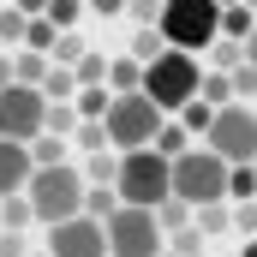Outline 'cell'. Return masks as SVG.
Instances as JSON below:
<instances>
[{
    "instance_id": "cell-10",
    "label": "cell",
    "mask_w": 257,
    "mask_h": 257,
    "mask_svg": "<svg viewBox=\"0 0 257 257\" xmlns=\"http://www.w3.org/2000/svg\"><path fill=\"white\" fill-rule=\"evenodd\" d=\"M48 257H108V227L90 215H72L60 227H48Z\"/></svg>"
},
{
    "instance_id": "cell-24",
    "label": "cell",
    "mask_w": 257,
    "mask_h": 257,
    "mask_svg": "<svg viewBox=\"0 0 257 257\" xmlns=\"http://www.w3.org/2000/svg\"><path fill=\"white\" fill-rule=\"evenodd\" d=\"M42 132H54V138L78 132V108H72V102H48V120H42Z\"/></svg>"
},
{
    "instance_id": "cell-30",
    "label": "cell",
    "mask_w": 257,
    "mask_h": 257,
    "mask_svg": "<svg viewBox=\"0 0 257 257\" xmlns=\"http://www.w3.org/2000/svg\"><path fill=\"white\" fill-rule=\"evenodd\" d=\"M72 138H78L90 156H102V150H108V126H102V120H78V132H72Z\"/></svg>"
},
{
    "instance_id": "cell-7",
    "label": "cell",
    "mask_w": 257,
    "mask_h": 257,
    "mask_svg": "<svg viewBox=\"0 0 257 257\" xmlns=\"http://www.w3.org/2000/svg\"><path fill=\"white\" fill-rule=\"evenodd\" d=\"M174 197L186 209H209V203H227V162L209 156V150H186L174 162Z\"/></svg>"
},
{
    "instance_id": "cell-22",
    "label": "cell",
    "mask_w": 257,
    "mask_h": 257,
    "mask_svg": "<svg viewBox=\"0 0 257 257\" xmlns=\"http://www.w3.org/2000/svg\"><path fill=\"white\" fill-rule=\"evenodd\" d=\"M209 60H215V72H233V66H245V42L215 36V42H209Z\"/></svg>"
},
{
    "instance_id": "cell-33",
    "label": "cell",
    "mask_w": 257,
    "mask_h": 257,
    "mask_svg": "<svg viewBox=\"0 0 257 257\" xmlns=\"http://www.w3.org/2000/svg\"><path fill=\"white\" fill-rule=\"evenodd\" d=\"M227 84H233V102H251V96H257V66H233Z\"/></svg>"
},
{
    "instance_id": "cell-5",
    "label": "cell",
    "mask_w": 257,
    "mask_h": 257,
    "mask_svg": "<svg viewBox=\"0 0 257 257\" xmlns=\"http://www.w3.org/2000/svg\"><path fill=\"white\" fill-rule=\"evenodd\" d=\"M108 150H120V156H132V150H150L156 144V132L168 126V114L144 96V90H132V96H114L108 102Z\"/></svg>"
},
{
    "instance_id": "cell-28",
    "label": "cell",
    "mask_w": 257,
    "mask_h": 257,
    "mask_svg": "<svg viewBox=\"0 0 257 257\" xmlns=\"http://www.w3.org/2000/svg\"><path fill=\"white\" fill-rule=\"evenodd\" d=\"M24 221H36V215H30V197H0V227L18 233Z\"/></svg>"
},
{
    "instance_id": "cell-21",
    "label": "cell",
    "mask_w": 257,
    "mask_h": 257,
    "mask_svg": "<svg viewBox=\"0 0 257 257\" xmlns=\"http://www.w3.org/2000/svg\"><path fill=\"white\" fill-rule=\"evenodd\" d=\"M186 138H192L186 126H162V132H156V144H150V150H156V156H168V162H180V156L192 150Z\"/></svg>"
},
{
    "instance_id": "cell-41",
    "label": "cell",
    "mask_w": 257,
    "mask_h": 257,
    "mask_svg": "<svg viewBox=\"0 0 257 257\" xmlns=\"http://www.w3.org/2000/svg\"><path fill=\"white\" fill-rule=\"evenodd\" d=\"M18 12L24 18H48V0H18Z\"/></svg>"
},
{
    "instance_id": "cell-34",
    "label": "cell",
    "mask_w": 257,
    "mask_h": 257,
    "mask_svg": "<svg viewBox=\"0 0 257 257\" xmlns=\"http://www.w3.org/2000/svg\"><path fill=\"white\" fill-rule=\"evenodd\" d=\"M78 12H84V0H48V24H54V30H72Z\"/></svg>"
},
{
    "instance_id": "cell-15",
    "label": "cell",
    "mask_w": 257,
    "mask_h": 257,
    "mask_svg": "<svg viewBox=\"0 0 257 257\" xmlns=\"http://www.w3.org/2000/svg\"><path fill=\"white\" fill-rule=\"evenodd\" d=\"M72 78H78V90H102L108 84V54H90L84 48V60L72 66Z\"/></svg>"
},
{
    "instance_id": "cell-13",
    "label": "cell",
    "mask_w": 257,
    "mask_h": 257,
    "mask_svg": "<svg viewBox=\"0 0 257 257\" xmlns=\"http://www.w3.org/2000/svg\"><path fill=\"white\" fill-rule=\"evenodd\" d=\"M114 209H120V192H114V186H90V192H84V215H90V221H102V227H108V221H114Z\"/></svg>"
},
{
    "instance_id": "cell-4",
    "label": "cell",
    "mask_w": 257,
    "mask_h": 257,
    "mask_svg": "<svg viewBox=\"0 0 257 257\" xmlns=\"http://www.w3.org/2000/svg\"><path fill=\"white\" fill-rule=\"evenodd\" d=\"M197 84H203V66L192 60V54H180V48H168L162 60H150L144 66V96L162 108V114H180L186 102H197Z\"/></svg>"
},
{
    "instance_id": "cell-38",
    "label": "cell",
    "mask_w": 257,
    "mask_h": 257,
    "mask_svg": "<svg viewBox=\"0 0 257 257\" xmlns=\"http://www.w3.org/2000/svg\"><path fill=\"white\" fill-rule=\"evenodd\" d=\"M233 227H239V233H251V239H257V203H239V209H233Z\"/></svg>"
},
{
    "instance_id": "cell-19",
    "label": "cell",
    "mask_w": 257,
    "mask_h": 257,
    "mask_svg": "<svg viewBox=\"0 0 257 257\" xmlns=\"http://www.w3.org/2000/svg\"><path fill=\"white\" fill-rule=\"evenodd\" d=\"M227 203H257V168H227Z\"/></svg>"
},
{
    "instance_id": "cell-11",
    "label": "cell",
    "mask_w": 257,
    "mask_h": 257,
    "mask_svg": "<svg viewBox=\"0 0 257 257\" xmlns=\"http://www.w3.org/2000/svg\"><path fill=\"white\" fill-rule=\"evenodd\" d=\"M36 180V162H30V144H12L0 138V197H24Z\"/></svg>"
},
{
    "instance_id": "cell-37",
    "label": "cell",
    "mask_w": 257,
    "mask_h": 257,
    "mask_svg": "<svg viewBox=\"0 0 257 257\" xmlns=\"http://www.w3.org/2000/svg\"><path fill=\"white\" fill-rule=\"evenodd\" d=\"M126 12L138 18V30H150V24H162V0H126Z\"/></svg>"
},
{
    "instance_id": "cell-25",
    "label": "cell",
    "mask_w": 257,
    "mask_h": 257,
    "mask_svg": "<svg viewBox=\"0 0 257 257\" xmlns=\"http://www.w3.org/2000/svg\"><path fill=\"white\" fill-rule=\"evenodd\" d=\"M54 42H60V30H54L48 18H30V30H24V48H30V54H48Z\"/></svg>"
},
{
    "instance_id": "cell-32",
    "label": "cell",
    "mask_w": 257,
    "mask_h": 257,
    "mask_svg": "<svg viewBox=\"0 0 257 257\" xmlns=\"http://www.w3.org/2000/svg\"><path fill=\"white\" fill-rule=\"evenodd\" d=\"M30 162H36V168H60V162H66L60 138H36V144H30Z\"/></svg>"
},
{
    "instance_id": "cell-12",
    "label": "cell",
    "mask_w": 257,
    "mask_h": 257,
    "mask_svg": "<svg viewBox=\"0 0 257 257\" xmlns=\"http://www.w3.org/2000/svg\"><path fill=\"white\" fill-rule=\"evenodd\" d=\"M48 54H30V48H24V54H12V84H30V90H42V78H48Z\"/></svg>"
},
{
    "instance_id": "cell-3",
    "label": "cell",
    "mask_w": 257,
    "mask_h": 257,
    "mask_svg": "<svg viewBox=\"0 0 257 257\" xmlns=\"http://www.w3.org/2000/svg\"><path fill=\"white\" fill-rule=\"evenodd\" d=\"M84 174L72 168V162H60V168H36V180H30V215L36 221H48V227H60V221H72V215H84Z\"/></svg>"
},
{
    "instance_id": "cell-48",
    "label": "cell",
    "mask_w": 257,
    "mask_h": 257,
    "mask_svg": "<svg viewBox=\"0 0 257 257\" xmlns=\"http://www.w3.org/2000/svg\"><path fill=\"white\" fill-rule=\"evenodd\" d=\"M251 168H257V162H251Z\"/></svg>"
},
{
    "instance_id": "cell-27",
    "label": "cell",
    "mask_w": 257,
    "mask_h": 257,
    "mask_svg": "<svg viewBox=\"0 0 257 257\" xmlns=\"http://www.w3.org/2000/svg\"><path fill=\"white\" fill-rule=\"evenodd\" d=\"M84 174V186H114V174H120V162L102 150V156H90V168H78Z\"/></svg>"
},
{
    "instance_id": "cell-16",
    "label": "cell",
    "mask_w": 257,
    "mask_h": 257,
    "mask_svg": "<svg viewBox=\"0 0 257 257\" xmlns=\"http://www.w3.org/2000/svg\"><path fill=\"white\" fill-rule=\"evenodd\" d=\"M72 96H78L72 66H48V78H42V102H72Z\"/></svg>"
},
{
    "instance_id": "cell-42",
    "label": "cell",
    "mask_w": 257,
    "mask_h": 257,
    "mask_svg": "<svg viewBox=\"0 0 257 257\" xmlns=\"http://www.w3.org/2000/svg\"><path fill=\"white\" fill-rule=\"evenodd\" d=\"M245 66H257V24H251V36H245Z\"/></svg>"
},
{
    "instance_id": "cell-31",
    "label": "cell",
    "mask_w": 257,
    "mask_h": 257,
    "mask_svg": "<svg viewBox=\"0 0 257 257\" xmlns=\"http://www.w3.org/2000/svg\"><path fill=\"white\" fill-rule=\"evenodd\" d=\"M24 30H30V18H24L18 6H6V12H0V42L12 48V42H24Z\"/></svg>"
},
{
    "instance_id": "cell-9",
    "label": "cell",
    "mask_w": 257,
    "mask_h": 257,
    "mask_svg": "<svg viewBox=\"0 0 257 257\" xmlns=\"http://www.w3.org/2000/svg\"><path fill=\"white\" fill-rule=\"evenodd\" d=\"M42 120H48L42 90H30V84H6V90H0V138L36 144V138H42Z\"/></svg>"
},
{
    "instance_id": "cell-23",
    "label": "cell",
    "mask_w": 257,
    "mask_h": 257,
    "mask_svg": "<svg viewBox=\"0 0 257 257\" xmlns=\"http://www.w3.org/2000/svg\"><path fill=\"white\" fill-rule=\"evenodd\" d=\"M48 60L54 66H78L84 60V36H78V30H60V42L48 48Z\"/></svg>"
},
{
    "instance_id": "cell-35",
    "label": "cell",
    "mask_w": 257,
    "mask_h": 257,
    "mask_svg": "<svg viewBox=\"0 0 257 257\" xmlns=\"http://www.w3.org/2000/svg\"><path fill=\"white\" fill-rule=\"evenodd\" d=\"M168 251H174V257H197V251H203V233H197V227H180V233H168Z\"/></svg>"
},
{
    "instance_id": "cell-6",
    "label": "cell",
    "mask_w": 257,
    "mask_h": 257,
    "mask_svg": "<svg viewBox=\"0 0 257 257\" xmlns=\"http://www.w3.org/2000/svg\"><path fill=\"white\" fill-rule=\"evenodd\" d=\"M203 150L221 156L227 168H251L257 162V108L251 102L215 108V120H209V132H203Z\"/></svg>"
},
{
    "instance_id": "cell-2",
    "label": "cell",
    "mask_w": 257,
    "mask_h": 257,
    "mask_svg": "<svg viewBox=\"0 0 257 257\" xmlns=\"http://www.w3.org/2000/svg\"><path fill=\"white\" fill-rule=\"evenodd\" d=\"M162 42L180 48V54H203L215 36H221V6L215 0H162Z\"/></svg>"
},
{
    "instance_id": "cell-45",
    "label": "cell",
    "mask_w": 257,
    "mask_h": 257,
    "mask_svg": "<svg viewBox=\"0 0 257 257\" xmlns=\"http://www.w3.org/2000/svg\"><path fill=\"white\" fill-rule=\"evenodd\" d=\"M215 6H221V12H227V6H239V0H215Z\"/></svg>"
},
{
    "instance_id": "cell-46",
    "label": "cell",
    "mask_w": 257,
    "mask_h": 257,
    "mask_svg": "<svg viewBox=\"0 0 257 257\" xmlns=\"http://www.w3.org/2000/svg\"><path fill=\"white\" fill-rule=\"evenodd\" d=\"M245 6H251V12H257V0H245Z\"/></svg>"
},
{
    "instance_id": "cell-1",
    "label": "cell",
    "mask_w": 257,
    "mask_h": 257,
    "mask_svg": "<svg viewBox=\"0 0 257 257\" xmlns=\"http://www.w3.org/2000/svg\"><path fill=\"white\" fill-rule=\"evenodd\" d=\"M114 192H120V203H132V209H162V203L174 197V162L156 156V150H132V156H120Z\"/></svg>"
},
{
    "instance_id": "cell-39",
    "label": "cell",
    "mask_w": 257,
    "mask_h": 257,
    "mask_svg": "<svg viewBox=\"0 0 257 257\" xmlns=\"http://www.w3.org/2000/svg\"><path fill=\"white\" fill-rule=\"evenodd\" d=\"M0 257H30L24 251V233H6V227H0Z\"/></svg>"
},
{
    "instance_id": "cell-26",
    "label": "cell",
    "mask_w": 257,
    "mask_h": 257,
    "mask_svg": "<svg viewBox=\"0 0 257 257\" xmlns=\"http://www.w3.org/2000/svg\"><path fill=\"white\" fill-rule=\"evenodd\" d=\"M108 102H114L108 90H78L72 108H78V120H108Z\"/></svg>"
},
{
    "instance_id": "cell-14",
    "label": "cell",
    "mask_w": 257,
    "mask_h": 257,
    "mask_svg": "<svg viewBox=\"0 0 257 257\" xmlns=\"http://www.w3.org/2000/svg\"><path fill=\"white\" fill-rule=\"evenodd\" d=\"M197 102H203V108H233V84H227V72H203Z\"/></svg>"
},
{
    "instance_id": "cell-20",
    "label": "cell",
    "mask_w": 257,
    "mask_h": 257,
    "mask_svg": "<svg viewBox=\"0 0 257 257\" xmlns=\"http://www.w3.org/2000/svg\"><path fill=\"white\" fill-rule=\"evenodd\" d=\"M162 54H168V42H162V30H156V24H150V30H138V36H132V60H138V66H150V60H162Z\"/></svg>"
},
{
    "instance_id": "cell-49",
    "label": "cell",
    "mask_w": 257,
    "mask_h": 257,
    "mask_svg": "<svg viewBox=\"0 0 257 257\" xmlns=\"http://www.w3.org/2000/svg\"><path fill=\"white\" fill-rule=\"evenodd\" d=\"M42 257H48V251H42Z\"/></svg>"
},
{
    "instance_id": "cell-8",
    "label": "cell",
    "mask_w": 257,
    "mask_h": 257,
    "mask_svg": "<svg viewBox=\"0 0 257 257\" xmlns=\"http://www.w3.org/2000/svg\"><path fill=\"white\" fill-rule=\"evenodd\" d=\"M162 251H168V233L156 227V209L120 203L108 221V257H162Z\"/></svg>"
},
{
    "instance_id": "cell-17",
    "label": "cell",
    "mask_w": 257,
    "mask_h": 257,
    "mask_svg": "<svg viewBox=\"0 0 257 257\" xmlns=\"http://www.w3.org/2000/svg\"><path fill=\"white\" fill-rule=\"evenodd\" d=\"M108 84H114V96H132V90H138V84H144V66L132 60H108Z\"/></svg>"
},
{
    "instance_id": "cell-18",
    "label": "cell",
    "mask_w": 257,
    "mask_h": 257,
    "mask_svg": "<svg viewBox=\"0 0 257 257\" xmlns=\"http://www.w3.org/2000/svg\"><path fill=\"white\" fill-rule=\"evenodd\" d=\"M251 24H257V12L245 6V0L221 12V36H227V42H245V36H251Z\"/></svg>"
},
{
    "instance_id": "cell-44",
    "label": "cell",
    "mask_w": 257,
    "mask_h": 257,
    "mask_svg": "<svg viewBox=\"0 0 257 257\" xmlns=\"http://www.w3.org/2000/svg\"><path fill=\"white\" fill-rule=\"evenodd\" d=\"M239 257H257V239H245V245H239Z\"/></svg>"
},
{
    "instance_id": "cell-43",
    "label": "cell",
    "mask_w": 257,
    "mask_h": 257,
    "mask_svg": "<svg viewBox=\"0 0 257 257\" xmlns=\"http://www.w3.org/2000/svg\"><path fill=\"white\" fill-rule=\"evenodd\" d=\"M12 84V54H0V90Z\"/></svg>"
},
{
    "instance_id": "cell-47",
    "label": "cell",
    "mask_w": 257,
    "mask_h": 257,
    "mask_svg": "<svg viewBox=\"0 0 257 257\" xmlns=\"http://www.w3.org/2000/svg\"><path fill=\"white\" fill-rule=\"evenodd\" d=\"M162 257H174V251H162Z\"/></svg>"
},
{
    "instance_id": "cell-40",
    "label": "cell",
    "mask_w": 257,
    "mask_h": 257,
    "mask_svg": "<svg viewBox=\"0 0 257 257\" xmlns=\"http://www.w3.org/2000/svg\"><path fill=\"white\" fill-rule=\"evenodd\" d=\"M84 6H90L96 18H120V12H126V0H84Z\"/></svg>"
},
{
    "instance_id": "cell-29",
    "label": "cell",
    "mask_w": 257,
    "mask_h": 257,
    "mask_svg": "<svg viewBox=\"0 0 257 257\" xmlns=\"http://www.w3.org/2000/svg\"><path fill=\"white\" fill-rule=\"evenodd\" d=\"M192 215H197L192 227H197V233H203V239H209V233H221V227L233 221V209H227V203H209V209H192Z\"/></svg>"
},
{
    "instance_id": "cell-36",
    "label": "cell",
    "mask_w": 257,
    "mask_h": 257,
    "mask_svg": "<svg viewBox=\"0 0 257 257\" xmlns=\"http://www.w3.org/2000/svg\"><path fill=\"white\" fill-rule=\"evenodd\" d=\"M209 120H215V108H203V102H186L180 108V126L186 132H209Z\"/></svg>"
}]
</instances>
